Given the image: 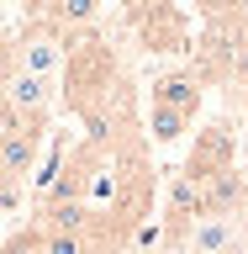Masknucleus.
Instances as JSON below:
<instances>
[{
    "instance_id": "5",
    "label": "nucleus",
    "mask_w": 248,
    "mask_h": 254,
    "mask_svg": "<svg viewBox=\"0 0 248 254\" xmlns=\"http://www.w3.org/2000/svg\"><path fill=\"white\" fill-rule=\"evenodd\" d=\"M243 201H248V180L238 175V164L201 180V217H238Z\"/></svg>"
},
{
    "instance_id": "8",
    "label": "nucleus",
    "mask_w": 248,
    "mask_h": 254,
    "mask_svg": "<svg viewBox=\"0 0 248 254\" xmlns=\"http://www.w3.org/2000/svg\"><path fill=\"white\" fill-rule=\"evenodd\" d=\"M185 132H190V117L164 111V106H148V138H153V143H180Z\"/></svg>"
},
{
    "instance_id": "11",
    "label": "nucleus",
    "mask_w": 248,
    "mask_h": 254,
    "mask_svg": "<svg viewBox=\"0 0 248 254\" xmlns=\"http://www.w3.org/2000/svg\"><path fill=\"white\" fill-rule=\"evenodd\" d=\"M238 222H243V233H248V201H243V212H238Z\"/></svg>"
},
{
    "instance_id": "3",
    "label": "nucleus",
    "mask_w": 248,
    "mask_h": 254,
    "mask_svg": "<svg viewBox=\"0 0 248 254\" xmlns=\"http://www.w3.org/2000/svg\"><path fill=\"white\" fill-rule=\"evenodd\" d=\"M37 154H43V127H5L0 132V164H5L11 186H21L37 170Z\"/></svg>"
},
{
    "instance_id": "7",
    "label": "nucleus",
    "mask_w": 248,
    "mask_h": 254,
    "mask_svg": "<svg viewBox=\"0 0 248 254\" xmlns=\"http://www.w3.org/2000/svg\"><path fill=\"white\" fill-rule=\"evenodd\" d=\"M37 16L53 21L58 32H69V27H90L100 11H95V0H58V5H48V11H37Z\"/></svg>"
},
{
    "instance_id": "6",
    "label": "nucleus",
    "mask_w": 248,
    "mask_h": 254,
    "mask_svg": "<svg viewBox=\"0 0 248 254\" xmlns=\"http://www.w3.org/2000/svg\"><path fill=\"white\" fill-rule=\"evenodd\" d=\"M238 233H243L238 217H201L185 233V254H238Z\"/></svg>"
},
{
    "instance_id": "1",
    "label": "nucleus",
    "mask_w": 248,
    "mask_h": 254,
    "mask_svg": "<svg viewBox=\"0 0 248 254\" xmlns=\"http://www.w3.org/2000/svg\"><path fill=\"white\" fill-rule=\"evenodd\" d=\"M11 43H16V69H21V74L53 79L63 69V48H69V37H63L53 21H43V16H32Z\"/></svg>"
},
{
    "instance_id": "12",
    "label": "nucleus",
    "mask_w": 248,
    "mask_h": 254,
    "mask_svg": "<svg viewBox=\"0 0 248 254\" xmlns=\"http://www.w3.org/2000/svg\"><path fill=\"white\" fill-rule=\"evenodd\" d=\"M5 186H11V180H5V164H0V190H5ZM16 190H21V186H16Z\"/></svg>"
},
{
    "instance_id": "14",
    "label": "nucleus",
    "mask_w": 248,
    "mask_h": 254,
    "mask_svg": "<svg viewBox=\"0 0 248 254\" xmlns=\"http://www.w3.org/2000/svg\"><path fill=\"white\" fill-rule=\"evenodd\" d=\"M243 117H248V95H243Z\"/></svg>"
},
{
    "instance_id": "9",
    "label": "nucleus",
    "mask_w": 248,
    "mask_h": 254,
    "mask_svg": "<svg viewBox=\"0 0 248 254\" xmlns=\"http://www.w3.org/2000/svg\"><path fill=\"white\" fill-rule=\"evenodd\" d=\"M0 254H43V233H37V222H27V228H16L5 244H0Z\"/></svg>"
},
{
    "instance_id": "10",
    "label": "nucleus",
    "mask_w": 248,
    "mask_h": 254,
    "mask_svg": "<svg viewBox=\"0 0 248 254\" xmlns=\"http://www.w3.org/2000/svg\"><path fill=\"white\" fill-rule=\"evenodd\" d=\"M11 74H16V43L5 37V32H0V85H5Z\"/></svg>"
},
{
    "instance_id": "4",
    "label": "nucleus",
    "mask_w": 248,
    "mask_h": 254,
    "mask_svg": "<svg viewBox=\"0 0 248 254\" xmlns=\"http://www.w3.org/2000/svg\"><path fill=\"white\" fill-rule=\"evenodd\" d=\"M222 170H233V138H227V127L217 122V127H206L201 138H196L185 175L201 186V180H211V175H222Z\"/></svg>"
},
{
    "instance_id": "2",
    "label": "nucleus",
    "mask_w": 248,
    "mask_h": 254,
    "mask_svg": "<svg viewBox=\"0 0 248 254\" xmlns=\"http://www.w3.org/2000/svg\"><path fill=\"white\" fill-rule=\"evenodd\" d=\"M201 95H206V85L196 79V69H164V74L153 79V106L180 111L190 122H196V111H201Z\"/></svg>"
},
{
    "instance_id": "13",
    "label": "nucleus",
    "mask_w": 248,
    "mask_h": 254,
    "mask_svg": "<svg viewBox=\"0 0 248 254\" xmlns=\"http://www.w3.org/2000/svg\"><path fill=\"white\" fill-rule=\"evenodd\" d=\"M85 254H111V249H100V244H90V249H85Z\"/></svg>"
}]
</instances>
